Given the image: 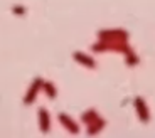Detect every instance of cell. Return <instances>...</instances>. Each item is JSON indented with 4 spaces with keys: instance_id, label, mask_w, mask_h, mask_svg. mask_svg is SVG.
<instances>
[{
    "instance_id": "obj_1",
    "label": "cell",
    "mask_w": 155,
    "mask_h": 138,
    "mask_svg": "<svg viewBox=\"0 0 155 138\" xmlns=\"http://www.w3.org/2000/svg\"><path fill=\"white\" fill-rule=\"evenodd\" d=\"M42 89V79L41 77H35L34 81H32L31 88H29L27 94H25V98H24V103L25 104H32L34 103V100L37 98V93Z\"/></svg>"
},
{
    "instance_id": "obj_2",
    "label": "cell",
    "mask_w": 155,
    "mask_h": 138,
    "mask_svg": "<svg viewBox=\"0 0 155 138\" xmlns=\"http://www.w3.org/2000/svg\"><path fill=\"white\" fill-rule=\"evenodd\" d=\"M39 126H41L42 133H47L51 128V118L46 108H39Z\"/></svg>"
},
{
    "instance_id": "obj_3",
    "label": "cell",
    "mask_w": 155,
    "mask_h": 138,
    "mask_svg": "<svg viewBox=\"0 0 155 138\" xmlns=\"http://www.w3.org/2000/svg\"><path fill=\"white\" fill-rule=\"evenodd\" d=\"M59 121H61L62 125H64V128H68L71 133H78V125L66 115V113H61V115H59Z\"/></svg>"
},
{
    "instance_id": "obj_4",
    "label": "cell",
    "mask_w": 155,
    "mask_h": 138,
    "mask_svg": "<svg viewBox=\"0 0 155 138\" xmlns=\"http://www.w3.org/2000/svg\"><path fill=\"white\" fill-rule=\"evenodd\" d=\"M135 104H137V110H138V113H140L142 121H147V120H148V111H147V106L143 104V101L140 100V98H137Z\"/></svg>"
},
{
    "instance_id": "obj_5",
    "label": "cell",
    "mask_w": 155,
    "mask_h": 138,
    "mask_svg": "<svg viewBox=\"0 0 155 138\" xmlns=\"http://www.w3.org/2000/svg\"><path fill=\"white\" fill-rule=\"evenodd\" d=\"M74 59H76V61H79L81 64L88 66V67H94L93 59H91V58H88V56H84L83 52H74Z\"/></svg>"
},
{
    "instance_id": "obj_6",
    "label": "cell",
    "mask_w": 155,
    "mask_h": 138,
    "mask_svg": "<svg viewBox=\"0 0 155 138\" xmlns=\"http://www.w3.org/2000/svg\"><path fill=\"white\" fill-rule=\"evenodd\" d=\"M42 89L46 91V94L49 96V98H52V100L58 96V91H56L54 84H52V83H49V81H42Z\"/></svg>"
},
{
    "instance_id": "obj_7",
    "label": "cell",
    "mask_w": 155,
    "mask_h": 138,
    "mask_svg": "<svg viewBox=\"0 0 155 138\" xmlns=\"http://www.w3.org/2000/svg\"><path fill=\"white\" fill-rule=\"evenodd\" d=\"M14 12H15V14H24V12H25V10H24L22 7H19V8L15 7V8H14Z\"/></svg>"
}]
</instances>
